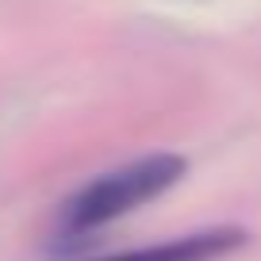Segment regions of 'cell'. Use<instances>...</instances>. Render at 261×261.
<instances>
[{
  "label": "cell",
  "instance_id": "cell-1",
  "mask_svg": "<svg viewBox=\"0 0 261 261\" xmlns=\"http://www.w3.org/2000/svg\"><path fill=\"white\" fill-rule=\"evenodd\" d=\"M188 173V162L180 154H150L139 162H127L112 173H100L85 188H77L62 207L65 234H89L108 223L123 219L127 212L158 200Z\"/></svg>",
  "mask_w": 261,
  "mask_h": 261
},
{
  "label": "cell",
  "instance_id": "cell-2",
  "mask_svg": "<svg viewBox=\"0 0 261 261\" xmlns=\"http://www.w3.org/2000/svg\"><path fill=\"white\" fill-rule=\"evenodd\" d=\"M246 242H250V234L242 227L223 223V227H204V230L165 238V242H154V246L104 253V257H92V261H223L230 253H238Z\"/></svg>",
  "mask_w": 261,
  "mask_h": 261
}]
</instances>
